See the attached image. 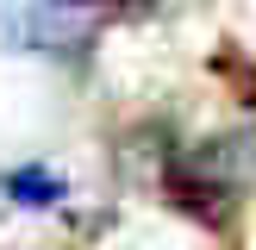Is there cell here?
Masks as SVG:
<instances>
[{
    "label": "cell",
    "mask_w": 256,
    "mask_h": 250,
    "mask_svg": "<svg viewBox=\"0 0 256 250\" xmlns=\"http://www.w3.org/2000/svg\"><path fill=\"white\" fill-rule=\"evenodd\" d=\"M6 194H12V200H56L62 182H56V175H44V169H19V175L6 182Z\"/></svg>",
    "instance_id": "2"
},
{
    "label": "cell",
    "mask_w": 256,
    "mask_h": 250,
    "mask_svg": "<svg viewBox=\"0 0 256 250\" xmlns=\"http://www.w3.org/2000/svg\"><path fill=\"white\" fill-rule=\"evenodd\" d=\"M69 6H94V0H69Z\"/></svg>",
    "instance_id": "3"
},
{
    "label": "cell",
    "mask_w": 256,
    "mask_h": 250,
    "mask_svg": "<svg viewBox=\"0 0 256 250\" xmlns=\"http://www.w3.org/2000/svg\"><path fill=\"white\" fill-rule=\"evenodd\" d=\"M12 38L32 50H50V56H75L88 44V12L69 6V0H38V6H19Z\"/></svg>",
    "instance_id": "1"
}]
</instances>
